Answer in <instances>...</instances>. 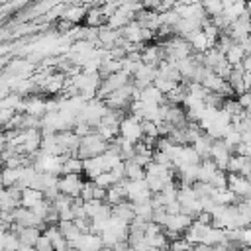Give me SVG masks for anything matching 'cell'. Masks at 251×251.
Masks as SVG:
<instances>
[{"label": "cell", "instance_id": "6da1fadb", "mask_svg": "<svg viewBox=\"0 0 251 251\" xmlns=\"http://www.w3.org/2000/svg\"><path fill=\"white\" fill-rule=\"evenodd\" d=\"M108 141H104L96 131L80 137V145H78V151H76V157L80 159H88V157H96V155H102L106 149H108Z\"/></svg>", "mask_w": 251, "mask_h": 251}, {"label": "cell", "instance_id": "7a4b0ae2", "mask_svg": "<svg viewBox=\"0 0 251 251\" xmlns=\"http://www.w3.org/2000/svg\"><path fill=\"white\" fill-rule=\"evenodd\" d=\"M12 226H18V227H39V229H45V224L33 214V210L29 208H24V206H18L16 210H12Z\"/></svg>", "mask_w": 251, "mask_h": 251}, {"label": "cell", "instance_id": "3957f363", "mask_svg": "<svg viewBox=\"0 0 251 251\" xmlns=\"http://www.w3.org/2000/svg\"><path fill=\"white\" fill-rule=\"evenodd\" d=\"M120 135H122L126 141H129V143H137V141H141V137H143V131H141V120H137V118L126 114L124 120L120 122Z\"/></svg>", "mask_w": 251, "mask_h": 251}, {"label": "cell", "instance_id": "277c9868", "mask_svg": "<svg viewBox=\"0 0 251 251\" xmlns=\"http://www.w3.org/2000/svg\"><path fill=\"white\" fill-rule=\"evenodd\" d=\"M82 175H59V182H57V188L61 194L65 196H71V198H78L80 194V188H82Z\"/></svg>", "mask_w": 251, "mask_h": 251}, {"label": "cell", "instance_id": "5b68a950", "mask_svg": "<svg viewBox=\"0 0 251 251\" xmlns=\"http://www.w3.org/2000/svg\"><path fill=\"white\" fill-rule=\"evenodd\" d=\"M229 155H231V151L227 149V145H226L222 139H214V141H212V147H210V159L216 163V167H218L220 171H226Z\"/></svg>", "mask_w": 251, "mask_h": 251}, {"label": "cell", "instance_id": "8992f818", "mask_svg": "<svg viewBox=\"0 0 251 251\" xmlns=\"http://www.w3.org/2000/svg\"><path fill=\"white\" fill-rule=\"evenodd\" d=\"M163 59H165V51H163L161 43H149V45H145L143 51H141V63H143V65L157 67Z\"/></svg>", "mask_w": 251, "mask_h": 251}, {"label": "cell", "instance_id": "52a82bcc", "mask_svg": "<svg viewBox=\"0 0 251 251\" xmlns=\"http://www.w3.org/2000/svg\"><path fill=\"white\" fill-rule=\"evenodd\" d=\"M10 229L16 233L18 241L22 247H33L37 237L41 235V229L39 227H18V226H10Z\"/></svg>", "mask_w": 251, "mask_h": 251}, {"label": "cell", "instance_id": "ba28073f", "mask_svg": "<svg viewBox=\"0 0 251 251\" xmlns=\"http://www.w3.org/2000/svg\"><path fill=\"white\" fill-rule=\"evenodd\" d=\"M86 12H88V8L84 4H67L63 14H61V18L71 22V24H75V25H78L80 22H84Z\"/></svg>", "mask_w": 251, "mask_h": 251}, {"label": "cell", "instance_id": "9c48e42d", "mask_svg": "<svg viewBox=\"0 0 251 251\" xmlns=\"http://www.w3.org/2000/svg\"><path fill=\"white\" fill-rule=\"evenodd\" d=\"M104 161H102V155H96V157H88V159H82V173L86 175L88 180H94L100 173H104Z\"/></svg>", "mask_w": 251, "mask_h": 251}, {"label": "cell", "instance_id": "30bf717a", "mask_svg": "<svg viewBox=\"0 0 251 251\" xmlns=\"http://www.w3.org/2000/svg\"><path fill=\"white\" fill-rule=\"evenodd\" d=\"M106 22H108V18H106V14L102 12L100 6H92V8H88V12H86V16H84V25H86V27H94V29H98V27L106 25Z\"/></svg>", "mask_w": 251, "mask_h": 251}, {"label": "cell", "instance_id": "8fae6325", "mask_svg": "<svg viewBox=\"0 0 251 251\" xmlns=\"http://www.w3.org/2000/svg\"><path fill=\"white\" fill-rule=\"evenodd\" d=\"M112 218H118V220H122V222H126L129 226L133 222V218H135V212H133L131 202L129 200H124V202L112 206Z\"/></svg>", "mask_w": 251, "mask_h": 251}, {"label": "cell", "instance_id": "7c38bea8", "mask_svg": "<svg viewBox=\"0 0 251 251\" xmlns=\"http://www.w3.org/2000/svg\"><path fill=\"white\" fill-rule=\"evenodd\" d=\"M188 43H190V47H192V51H194V53H206L208 49H212V47H214V43L204 35V31H202V29L194 31V33L188 37Z\"/></svg>", "mask_w": 251, "mask_h": 251}, {"label": "cell", "instance_id": "4fadbf2b", "mask_svg": "<svg viewBox=\"0 0 251 251\" xmlns=\"http://www.w3.org/2000/svg\"><path fill=\"white\" fill-rule=\"evenodd\" d=\"M59 175H82V159L76 155H65Z\"/></svg>", "mask_w": 251, "mask_h": 251}, {"label": "cell", "instance_id": "5bb4252c", "mask_svg": "<svg viewBox=\"0 0 251 251\" xmlns=\"http://www.w3.org/2000/svg\"><path fill=\"white\" fill-rule=\"evenodd\" d=\"M137 100H141L143 104H165V94L159 92L151 84V86H147V88H143V90L137 92Z\"/></svg>", "mask_w": 251, "mask_h": 251}, {"label": "cell", "instance_id": "9a60e30c", "mask_svg": "<svg viewBox=\"0 0 251 251\" xmlns=\"http://www.w3.org/2000/svg\"><path fill=\"white\" fill-rule=\"evenodd\" d=\"M43 192L37 190V188H24L22 190V196H20V206L24 208H33L37 206L39 202H43Z\"/></svg>", "mask_w": 251, "mask_h": 251}, {"label": "cell", "instance_id": "2e32d148", "mask_svg": "<svg viewBox=\"0 0 251 251\" xmlns=\"http://www.w3.org/2000/svg\"><path fill=\"white\" fill-rule=\"evenodd\" d=\"M57 226H59V229H61L63 237L71 243V247H73V245L78 241V237L82 235V231L76 227V224H75V222H59Z\"/></svg>", "mask_w": 251, "mask_h": 251}, {"label": "cell", "instance_id": "e0dca14e", "mask_svg": "<svg viewBox=\"0 0 251 251\" xmlns=\"http://www.w3.org/2000/svg\"><path fill=\"white\" fill-rule=\"evenodd\" d=\"M245 12H247L245 0H237V2H233V4H229V6H226L222 14H224V18L227 20V24H231V22H235L237 18H241Z\"/></svg>", "mask_w": 251, "mask_h": 251}, {"label": "cell", "instance_id": "ac0fdd59", "mask_svg": "<svg viewBox=\"0 0 251 251\" xmlns=\"http://www.w3.org/2000/svg\"><path fill=\"white\" fill-rule=\"evenodd\" d=\"M216 171H218V167L212 159H202L198 163V180L200 182H210V178L214 176Z\"/></svg>", "mask_w": 251, "mask_h": 251}, {"label": "cell", "instance_id": "d6986e66", "mask_svg": "<svg viewBox=\"0 0 251 251\" xmlns=\"http://www.w3.org/2000/svg\"><path fill=\"white\" fill-rule=\"evenodd\" d=\"M212 141H214V139H210L206 133H202V135L192 143V149L198 153L200 159H210V147H212Z\"/></svg>", "mask_w": 251, "mask_h": 251}, {"label": "cell", "instance_id": "ffe728a7", "mask_svg": "<svg viewBox=\"0 0 251 251\" xmlns=\"http://www.w3.org/2000/svg\"><path fill=\"white\" fill-rule=\"evenodd\" d=\"M22 169V167H20ZM20 169H14V167H4L0 171V184L4 188H10V186H16L18 178H20Z\"/></svg>", "mask_w": 251, "mask_h": 251}, {"label": "cell", "instance_id": "44dd1931", "mask_svg": "<svg viewBox=\"0 0 251 251\" xmlns=\"http://www.w3.org/2000/svg\"><path fill=\"white\" fill-rule=\"evenodd\" d=\"M124 167H126V178L127 180H143L145 178V169L139 167L135 161H124Z\"/></svg>", "mask_w": 251, "mask_h": 251}, {"label": "cell", "instance_id": "7402d4cb", "mask_svg": "<svg viewBox=\"0 0 251 251\" xmlns=\"http://www.w3.org/2000/svg\"><path fill=\"white\" fill-rule=\"evenodd\" d=\"M243 57H245V53H243V49L239 47V43H233L226 53H224V59H226V63H229L231 67H237V65H241V61H243Z\"/></svg>", "mask_w": 251, "mask_h": 251}, {"label": "cell", "instance_id": "603a6c76", "mask_svg": "<svg viewBox=\"0 0 251 251\" xmlns=\"http://www.w3.org/2000/svg\"><path fill=\"white\" fill-rule=\"evenodd\" d=\"M200 4H202L204 14H206L208 18L218 16V14H222V12H224V4H222L220 0H200Z\"/></svg>", "mask_w": 251, "mask_h": 251}, {"label": "cell", "instance_id": "cb8c5ba5", "mask_svg": "<svg viewBox=\"0 0 251 251\" xmlns=\"http://www.w3.org/2000/svg\"><path fill=\"white\" fill-rule=\"evenodd\" d=\"M208 184H210L214 190H226V188H227V173L218 169V171L214 173V176L210 178Z\"/></svg>", "mask_w": 251, "mask_h": 251}, {"label": "cell", "instance_id": "d4e9b609", "mask_svg": "<svg viewBox=\"0 0 251 251\" xmlns=\"http://www.w3.org/2000/svg\"><path fill=\"white\" fill-rule=\"evenodd\" d=\"M2 249L4 251H18L20 249V241H18V237H16V233L12 229L4 231V235H2Z\"/></svg>", "mask_w": 251, "mask_h": 251}, {"label": "cell", "instance_id": "484cf974", "mask_svg": "<svg viewBox=\"0 0 251 251\" xmlns=\"http://www.w3.org/2000/svg\"><path fill=\"white\" fill-rule=\"evenodd\" d=\"M176 84H178V82H175V80H171V78H165V76H157V78L153 80V86H155L159 92H163V94H169Z\"/></svg>", "mask_w": 251, "mask_h": 251}, {"label": "cell", "instance_id": "4316f807", "mask_svg": "<svg viewBox=\"0 0 251 251\" xmlns=\"http://www.w3.org/2000/svg\"><path fill=\"white\" fill-rule=\"evenodd\" d=\"M92 182H94L96 186H100V188H106V190H108L112 184H116V180H114V176H112V173H110V171L100 173V175H98V176H96Z\"/></svg>", "mask_w": 251, "mask_h": 251}, {"label": "cell", "instance_id": "83f0119b", "mask_svg": "<svg viewBox=\"0 0 251 251\" xmlns=\"http://www.w3.org/2000/svg\"><path fill=\"white\" fill-rule=\"evenodd\" d=\"M92 194H94V182L86 178V180L82 182V188H80L78 198H80L82 202H88V200H92Z\"/></svg>", "mask_w": 251, "mask_h": 251}, {"label": "cell", "instance_id": "f1b7e54d", "mask_svg": "<svg viewBox=\"0 0 251 251\" xmlns=\"http://www.w3.org/2000/svg\"><path fill=\"white\" fill-rule=\"evenodd\" d=\"M141 131H143V137H153L157 139L159 137V131H157V124L155 122H141Z\"/></svg>", "mask_w": 251, "mask_h": 251}, {"label": "cell", "instance_id": "f546056e", "mask_svg": "<svg viewBox=\"0 0 251 251\" xmlns=\"http://www.w3.org/2000/svg\"><path fill=\"white\" fill-rule=\"evenodd\" d=\"M33 249H35V251H53V243H51V239L41 231V235L37 237Z\"/></svg>", "mask_w": 251, "mask_h": 251}, {"label": "cell", "instance_id": "4dcf8cb0", "mask_svg": "<svg viewBox=\"0 0 251 251\" xmlns=\"http://www.w3.org/2000/svg\"><path fill=\"white\" fill-rule=\"evenodd\" d=\"M239 243L243 247H251V226H247L239 231Z\"/></svg>", "mask_w": 251, "mask_h": 251}, {"label": "cell", "instance_id": "1f68e13d", "mask_svg": "<svg viewBox=\"0 0 251 251\" xmlns=\"http://www.w3.org/2000/svg\"><path fill=\"white\" fill-rule=\"evenodd\" d=\"M73 27H75V24H71V22H67V20H63V18L57 22V31H59V33H63V35L71 33V29H73Z\"/></svg>", "mask_w": 251, "mask_h": 251}, {"label": "cell", "instance_id": "d6a6232c", "mask_svg": "<svg viewBox=\"0 0 251 251\" xmlns=\"http://www.w3.org/2000/svg\"><path fill=\"white\" fill-rule=\"evenodd\" d=\"M194 222H198V224H204V226H212V214L210 212H200L196 218H194Z\"/></svg>", "mask_w": 251, "mask_h": 251}, {"label": "cell", "instance_id": "836d02e7", "mask_svg": "<svg viewBox=\"0 0 251 251\" xmlns=\"http://www.w3.org/2000/svg\"><path fill=\"white\" fill-rule=\"evenodd\" d=\"M235 100L239 102V106H241L243 110H247V108L251 106V96H249V92H243V94H239Z\"/></svg>", "mask_w": 251, "mask_h": 251}, {"label": "cell", "instance_id": "e575fe53", "mask_svg": "<svg viewBox=\"0 0 251 251\" xmlns=\"http://www.w3.org/2000/svg\"><path fill=\"white\" fill-rule=\"evenodd\" d=\"M239 43V47L243 49V53L245 55H251V35H247V37H243L241 41H237Z\"/></svg>", "mask_w": 251, "mask_h": 251}, {"label": "cell", "instance_id": "d590c367", "mask_svg": "<svg viewBox=\"0 0 251 251\" xmlns=\"http://www.w3.org/2000/svg\"><path fill=\"white\" fill-rule=\"evenodd\" d=\"M241 69H243V73H251V55H245V57H243Z\"/></svg>", "mask_w": 251, "mask_h": 251}, {"label": "cell", "instance_id": "8d00e7d4", "mask_svg": "<svg viewBox=\"0 0 251 251\" xmlns=\"http://www.w3.org/2000/svg\"><path fill=\"white\" fill-rule=\"evenodd\" d=\"M192 251H214V247L204 245V243H198V245H194V249H192Z\"/></svg>", "mask_w": 251, "mask_h": 251}, {"label": "cell", "instance_id": "74e56055", "mask_svg": "<svg viewBox=\"0 0 251 251\" xmlns=\"http://www.w3.org/2000/svg\"><path fill=\"white\" fill-rule=\"evenodd\" d=\"M243 82H245V88L249 90L251 88V73H245L243 75Z\"/></svg>", "mask_w": 251, "mask_h": 251}, {"label": "cell", "instance_id": "f35d334b", "mask_svg": "<svg viewBox=\"0 0 251 251\" xmlns=\"http://www.w3.org/2000/svg\"><path fill=\"white\" fill-rule=\"evenodd\" d=\"M245 4H247V12L251 14V0H245Z\"/></svg>", "mask_w": 251, "mask_h": 251}, {"label": "cell", "instance_id": "ab89813d", "mask_svg": "<svg viewBox=\"0 0 251 251\" xmlns=\"http://www.w3.org/2000/svg\"><path fill=\"white\" fill-rule=\"evenodd\" d=\"M245 114H247V116H249V118H251V106H249V108H247V110H245Z\"/></svg>", "mask_w": 251, "mask_h": 251}, {"label": "cell", "instance_id": "60d3db41", "mask_svg": "<svg viewBox=\"0 0 251 251\" xmlns=\"http://www.w3.org/2000/svg\"><path fill=\"white\" fill-rule=\"evenodd\" d=\"M245 178H247V180H249V182H251V173H249V175H247V176H245Z\"/></svg>", "mask_w": 251, "mask_h": 251}, {"label": "cell", "instance_id": "b9f144b4", "mask_svg": "<svg viewBox=\"0 0 251 251\" xmlns=\"http://www.w3.org/2000/svg\"><path fill=\"white\" fill-rule=\"evenodd\" d=\"M247 92H249V96H251V88H249V90H247Z\"/></svg>", "mask_w": 251, "mask_h": 251}]
</instances>
